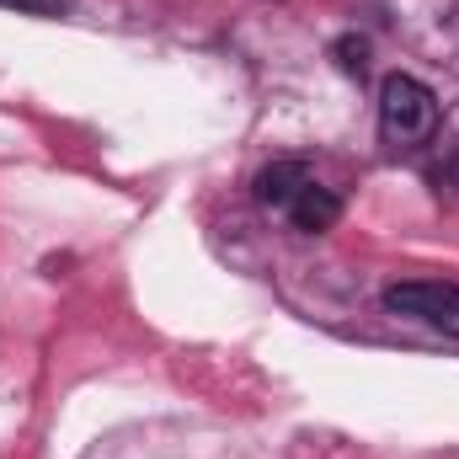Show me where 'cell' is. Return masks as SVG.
Instances as JSON below:
<instances>
[{
  "mask_svg": "<svg viewBox=\"0 0 459 459\" xmlns=\"http://www.w3.org/2000/svg\"><path fill=\"white\" fill-rule=\"evenodd\" d=\"M438 128V97L417 75H390L379 86V134L390 144H417Z\"/></svg>",
  "mask_w": 459,
  "mask_h": 459,
  "instance_id": "obj_1",
  "label": "cell"
},
{
  "mask_svg": "<svg viewBox=\"0 0 459 459\" xmlns=\"http://www.w3.org/2000/svg\"><path fill=\"white\" fill-rule=\"evenodd\" d=\"M385 310L422 321L444 337H459V283H433V278H411V283H390L385 289Z\"/></svg>",
  "mask_w": 459,
  "mask_h": 459,
  "instance_id": "obj_2",
  "label": "cell"
},
{
  "mask_svg": "<svg viewBox=\"0 0 459 459\" xmlns=\"http://www.w3.org/2000/svg\"><path fill=\"white\" fill-rule=\"evenodd\" d=\"M310 182H316L310 166H299V160H273V166L256 177V204H267V209H289Z\"/></svg>",
  "mask_w": 459,
  "mask_h": 459,
  "instance_id": "obj_3",
  "label": "cell"
},
{
  "mask_svg": "<svg viewBox=\"0 0 459 459\" xmlns=\"http://www.w3.org/2000/svg\"><path fill=\"white\" fill-rule=\"evenodd\" d=\"M283 214H289V220H294L299 230H310V235H321V230H332V225H337V214H342V204H337V193H332V187H321V182H310V187H305V193H299V198H294V204H289Z\"/></svg>",
  "mask_w": 459,
  "mask_h": 459,
  "instance_id": "obj_4",
  "label": "cell"
},
{
  "mask_svg": "<svg viewBox=\"0 0 459 459\" xmlns=\"http://www.w3.org/2000/svg\"><path fill=\"white\" fill-rule=\"evenodd\" d=\"M5 11H22V16H59L70 11V0H0Z\"/></svg>",
  "mask_w": 459,
  "mask_h": 459,
  "instance_id": "obj_5",
  "label": "cell"
},
{
  "mask_svg": "<svg viewBox=\"0 0 459 459\" xmlns=\"http://www.w3.org/2000/svg\"><path fill=\"white\" fill-rule=\"evenodd\" d=\"M337 54H342V70H358V75H363V54H368L363 43H342Z\"/></svg>",
  "mask_w": 459,
  "mask_h": 459,
  "instance_id": "obj_6",
  "label": "cell"
}]
</instances>
